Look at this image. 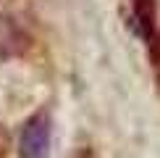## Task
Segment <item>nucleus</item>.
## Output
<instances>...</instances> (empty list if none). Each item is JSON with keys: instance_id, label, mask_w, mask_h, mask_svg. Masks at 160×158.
Masks as SVG:
<instances>
[{"instance_id": "1", "label": "nucleus", "mask_w": 160, "mask_h": 158, "mask_svg": "<svg viewBox=\"0 0 160 158\" xmlns=\"http://www.w3.org/2000/svg\"><path fill=\"white\" fill-rule=\"evenodd\" d=\"M52 140V121L48 111H39L24 124L18 137V155L21 158H48Z\"/></svg>"}]
</instances>
